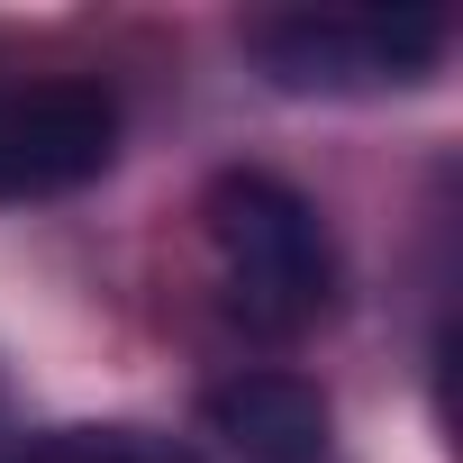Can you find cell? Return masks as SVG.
I'll return each instance as SVG.
<instances>
[{
    "mask_svg": "<svg viewBox=\"0 0 463 463\" xmlns=\"http://www.w3.org/2000/svg\"><path fill=\"white\" fill-rule=\"evenodd\" d=\"M200 418L246 463H327V436H336L318 382H300V373H227V382H209Z\"/></svg>",
    "mask_w": 463,
    "mask_h": 463,
    "instance_id": "cell-4",
    "label": "cell"
},
{
    "mask_svg": "<svg viewBox=\"0 0 463 463\" xmlns=\"http://www.w3.org/2000/svg\"><path fill=\"white\" fill-rule=\"evenodd\" d=\"M118 155V100L100 82H28L0 91V200L82 191Z\"/></svg>",
    "mask_w": 463,
    "mask_h": 463,
    "instance_id": "cell-3",
    "label": "cell"
},
{
    "mask_svg": "<svg viewBox=\"0 0 463 463\" xmlns=\"http://www.w3.org/2000/svg\"><path fill=\"white\" fill-rule=\"evenodd\" d=\"M436 55H445L436 10H291L255 28V64L282 91H391L427 82Z\"/></svg>",
    "mask_w": 463,
    "mask_h": 463,
    "instance_id": "cell-2",
    "label": "cell"
},
{
    "mask_svg": "<svg viewBox=\"0 0 463 463\" xmlns=\"http://www.w3.org/2000/svg\"><path fill=\"white\" fill-rule=\"evenodd\" d=\"M209 218V255L227 273V291H237V309L273 336L291 327H318L336 309V246L318 209L282 182V173H255V164H227L200 200Z\"/></svg>",
    "mask_w": 463,
    "mask_h": 463,
    "instance_id": "cell-1",
    "label": "cell"
},
{
    "mask_svg": "<svg viewBox=\"0 0 463 463\" xmlns=\"http://www.w3.org/2000/svg\"><path fill=\"white\" fill-rule=\"evenodd\" d=\"M19 463H182V454L164 436H146V427H55Z\"/></svg>",
    "mask_w": 463,
    "mask_h": 463,
    "instance_id": "cell-5",
    "label": "cell"
}]
</instances>
